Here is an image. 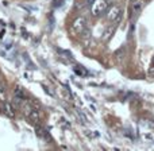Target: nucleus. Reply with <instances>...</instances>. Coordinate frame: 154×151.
<instances>
[{
    "label": "nucleus",
    "mask_w": 154,
    "mask_h": 151,
    "mask_svg": "<svg viewBox=\"0 0 154 151\" xmlns=\"http://www.w3.org/2000/svg\"><path fill=\"white\" fill-rule=\"evenodd\" d=\"M149 76H150V77H154V65H152V66H150V69H149Z\"/></svg>",
    "instance_id": "obj_12"
},
{
    "label": "nucleus",
    "mask_w": 154,
    "mask_h": 151,
    "mask_svg": "<svg viewBox=\"0 0 154 151\" xmlns=\"http://www.w3.org/2000/svg\"><path fill=\"white\" fill-rule=\"evenodd\" d=\"M108 0H95L92 3V7H91V14L95 18L101 16L107 10H108Z\"/></svg>",
    "instance_id": "obj_1"
},
{
    "label": "nucleus",
    "mask_w": 154,
    "mask_h": 151,
    "mask_svg": "<svg viewBox=\"0 0 154 151\" xmlns=\"http://www.w3.org/2000/svg\"><path fill=\"white\" fill-rule=\"evenodd\" d=\"M27 119H29V122L31 123V124L37 125L38 122H39V111H38L37 108H34V109L31 111V113L27 116Z\"/></svg>",
    "instance_id": "obj_6"
},
{
    "label": "nucleus",
    "mask_w": 154,
    "mask_h": 151,
    "mask_svg": "<svg viewBox=\"0 0 154 151\" xmlns=\"http://www.w3.org/2000/svg\"><path fill=\"white\" fill-rule=\"evenodd\" d=\"M35 134H37L38 138L42 139V140H45V142H50L51 140V138H50V135H49L48 130H46V128H43V127H37Z\"/></svg>",
    "instance_id": "obj_4"
},
{
    "label": "nucleus",
    "mask_w": 154,
    "mask_h": 151,
    "mask_svg": "<svg viewBox=\"0 0 154 151\" xmlns=\"http://www.w3.org/2000/svg\"><path fill=\"white\" fill-rule=\"evenodd\" d=\"M3 112H4V113L7 115V117H10V119H14V117H15V109H14V107L11 103L3 104Z\"/></svg>",
    "instance_id": "obj_5"
},
{
    "label": "nucleus",
    "mask_w": 154,
    "mask_h": 151,
    "mask_svg": "<svg viewBox=\"0 0 154 151\" xmlns=\"http://www.w3.org/2000/svg\"><path fill=\"white\" fill-rule=\"evenodd\" d=\"M141 8H142L141 3H137V2H134V4H133V12H134V14H138L139 11H141Z\"/></svg>",
    "instance_id": "obj_11"
},
{
    "label": "nucleus",
    "mask_w": 154,
    "mask_h": 151,
    "mask_svg": "<svg viewBox=\"0 0 154 151\" xmlns=\"http://www.w3.org/2000/svg\"><path fill=\"white\" fill-rule=\"evenodd\" d=\"M20 109H22V112L24 113V116L27 117L30 113H31V111H32L34 108H32V107L30 105V104L27 103V101H23V103H22V105H20Z\"/></svg>",
    "instance_id": "obj_9"
},
{
    "label": "nucleus",
    "mask_w": 154,
    "mask_h": 151,
    "mask_svg": "<svg viewBox=\"0 0 154 151\" xmlns=\"http://www.w3.org/2000/svg\"><path fill=\"white\" fill-rule=\"evenodd\" d=\"M115 30H116V26H109L108 29L104 31V34H103V37H101V39H103L104 42H108V41L112 38V35L115 34Z\"/></svg>",
    "instance_id": "obj_7"
},
{
    "label": "nucleus",
    "mask_w": 154,
    "mask_h": 151,
    "mask_svg": "<svg viewBox=\"0 0 154 151\" xmlns=\"http://www.w3.org/2000/svg\"><path fill=\"white\" fill-rule=\"evenodd\" d=\"M85 29H87V19H85L84 16H79V18H76L75 20H73L70 31L75 35H80Z\"/></svg>",
    "instance_id": "obj_2"
},
{
    "label": "nucleus",
    "mask_w": 154,
    "mask_h": 151,
    "mask_svg": "<svg viewBox=\"0 0 154 151\" xmlns=\"http://www.w3.org/2000/svg\"><path fill=\"white\" fill-rule=\"evenodd\" d=\"M14 95H15V97H18V98H24V100H26V95H24L22 86H16L15 90H14Z\"/></svg>",
    "instance_id": "obj_10"
},
{
    "label": "nucleus",
    "mask_w": 154,
    "mask_h": 151,
    "mask_svg": "<svg viewBox=\"0 0 154 151\" xmlns=\"http://www.w3.org/2000/svg\"><path fill=\"white\" fill-rule=\"evenodd\" d=\"M122 14H123L122 7H119V5H112V7L107 11V19L116 24L120 20V18H122Z\"/></svg>",
    "instance_id": "obj_3"
},
{
    "label": "nucleus",
    "mask_w": 154,
    "mask_h": 151,
    "mask_svg": "<svg viewBox=\"0 0 154 151\" xmlns=\"http://www.w3.org/2000/svg\"><path fill=\"white\" fill-rule=\"evenodd\" d=\"M125 57H126L125 47L118 49V50L114 53V58H115V61H116L118 64H122V61H123V58H125Z\"/></svg>",
    "instance_id": "obj_8"
}]
</instances>
